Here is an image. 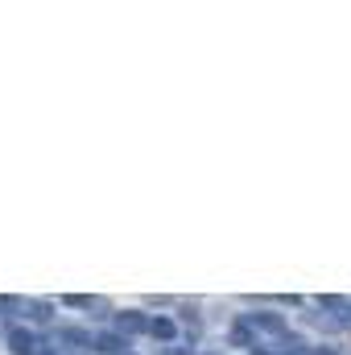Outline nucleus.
<instances>
[{
  "label": "nucleus",
  "mask_w": 351,
  "mask_h": 355,
  "mask_svg": "<svg viewBox=\"0 0 351 355\" xmlns=\"http://www.w3.org/2000/svg\"><path fill=\"white\" fill-rule=\"evenodd\" d=\"M252 331H257V339H261V347H273V343H281V339H289V318L285 314H273V310H257V314H240Z\"/></svg>",
  "instance_id": "obj_1"
},
{
  "label": "nucleus",
  "mask_w": 351,
  "mask_h": 355,
  "mask_svg": "<svg viewBox=\"0 0 351 355\" xmlns=\"http://www.w3.org/2000/svg\"><path fill=\"white\" fill-rule=\"evenodd\" d=\"M149 314H141V310H116L112 314V331L120 335V339H132V335H149Z\"/></svg>",
  "instance_id": "obj_2"
},
{
  "label": "nucleus",
  "mask_w": 351,
  "mask_h": 355,
  "mask_svg": "<svg viewBox=\"0 0 351 355\" xmlns=\"http://www.w3.org/2000/svg\"><path fill=\"white\" fill-rule=\"evenodd\" d=\"M8 352L12 355H46V343L29 331V327H8Z\"/></svg>",
  "instance_id": "obj_3"
},
{
  "label": "nucleus",
  "mask_w": 351,
  "mask_h": 355,
  "mask_svg": "<svg viewBox=\"0 0 351 355\" xmlns=\"http://www.w3.org/2000/svg\"><path fill=\"white\" fill-rule=\"evenodd\" d=\"M62 347H71L75 355H87L95 352V335L91 331H83V327H58V335H54Z\"/></svg>",
  "instance_id": "obj_4"
},
{
  "label": "nucleus",
  "mask_w": 351,
  "mask_h": 355,
  "mask_svg": "<svg viewBox=\"0 0 351 355\" xmlns=\"http://www.w3.org/2000/svg\"><path fill=\"white\" fill-rule=\"evenodd\" d=\"M25 322H37V327L54 322V302H46V297H25Z\"/></svg>",
  "instance_id": "obj_5"
},
{
  "label": "nucleus",
  "mask_w": 351,
  "mask_h": 355,
  "mask_svg": "<svg viewBox=\"0 0 351 355\" xmlns=\"http://www.w3.org/2000/svg\"><path fill=\"white\" fill-rule=\"evenodd\" d=\"M95 352L99 355H128V339H120L116 331H99L95 335Z\"/></svg>",
  "instance_id": "obj_6"
},
{
  "label": "nucleus",
  "mask_w": 351,
  "mask_h": 355,
  "mask_svg": "<svg viewBox=\"0 0 351 355\" xmlns=\"http://www.w3.org/2000/svg\"><path fill=\"white\" fill-rule=\"evenodd\" d=\"M149 335H153L157 343H166V347H170V343L178 339V322L170 318V314H157V318L149 322Z\"/></svg>",
  "instance_id": "obj_7"
},
{
  "label": "nucleus",
  "mask_w": 351,
  "mask_h": 355,
  "mask_svg": "<svg viewBox=\"0 0 351 355\" xmlns=\"http://www.w3.org/2000/svg\"><path fill=\"white\" fill-rule=\"evenodd\" d=\"M228 339H232V347H248V352H257V347H261V339H257V331H252V327H248L244 318H240V322L232 327V335H228Z\"/></svg>",
  "instance_id": "obj_8"
},
{
  "label": "nucleus",
  "mask_w": 351,
  "mask_h": 355,
  "mask_svg": "<svg viewBox=\"0 0 351 355\" xmlns=\"http://www.w3.org/2000/svg\"><path fill=\"white\" fill-rule=\"evenodd\" d=\"M62 306H71V310H108V302L103 297H87V293H62Z\"/></svg>",
  "instance_id": "obj_9"
},
{
  "label": "nucleus",
  "mask_w": 351,
  "mask_h": 355,
  "mask_svg": "<svg viewBox=\"0 0 351 355\" xmlns=\"http://www.w3.org/2000/svg\"><path fill=\"white\" fill-rule=\"evenodd\" d=\"M306 355H343V352H339V347H310Z\"/></svg>",
  "instance_id": "obj_10"
},
{
  "label": "nucleus",
  "mask_w": 351,
  "mask_h": 355,
  "mask_svg": "<svg viewBox=\"0 0 351 355\" xmlns=\"http://www.w3.org/2000/svg\"><path fill=\"white\" fill-rule=\"evenodd\" d=\"M157 355H194V352H190V347H162Z\"/></svg>",
  "instance_id": "obj_11"
},
{
  "label": "nucleus",
  "mask_w": 351,
  "mask_h": 355,
  "mask_svg": "<svg viewBox=\"0 0 351 355\" xmlns=\"http://www.w3.org/2000/svg\"><path fill=\"white\" fill-rule=\"evenodd\" d=\"M128 355H137V352H128Z\"/></svg>",
  "instance_id": "obj_12"
}]
</instances>
